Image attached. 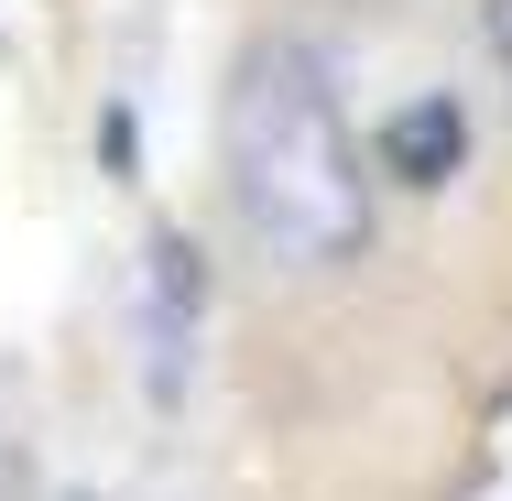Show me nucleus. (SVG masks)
I'll return each mask as SVG.
<instances>
[{
	"instance_id": "3",
	"label": "nucleus",
	"mask_w": 512,
	"mask_h": 501,
	"mask_svg": "<svg viewBox=\"0 0 512 501\" xmlns=\"http://www.w3.org/2000/svg\"><path fill=\"white\" fill-rule=\"evenodd\" d=\"M480 44H491V66H502V88H512V0H480Z\"/></svg>"
},
{
	"instance_id": "2",
	"label": "nucleus",
	"mask_w": 512,
	"mask_h": 501,
	"mask_svg": "<svg viewBox=\"0 0 512 501\" xmlns=\"http://www.w3.org/2000/svg\"><path fill=\"white\" fill-rule=\"evenodd\" d=\"M458 164H469V120H458V99H436V88H425L414 109H393V120H382V175H393V186L436 197Z\"/></svg>"
},
{
	"instance_id": "1",
	"label": "nucleus",
	"mask_w": 512,
	"mask_h": 501,
	"mask_svg": "<svg viewBox=\"0 0 512 501\" xmlns=\"http://www.w3.org/2000/svg\"><path fill=\"white\" fill-rule=\"evenodd\" d=\"M218 142H229V197L251 218V240L295 273H338L371 251V164L349 142V109L327 88L306 44H251L229 66V109H218Z\"/></svg>"
}]
</instances>
